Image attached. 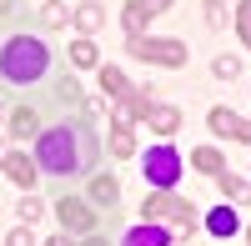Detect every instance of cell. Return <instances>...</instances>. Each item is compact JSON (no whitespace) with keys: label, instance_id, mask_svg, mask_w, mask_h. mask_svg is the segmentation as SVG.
Instances as JSON below:
<instances>
[{"label":"cell","instance_id":"obj_23","mask_svg":"<svg viewBox=\"0 0 251 246\" xmlns=\"http://www.w3.org/2000/svg\"><path fill=\"white\" fill-rule=\"evenodd\" d=\"M71 60H75V66H96V60H100V55H96V46H91V40H86V35H80V40H75V46H71Z\"/></svg>","mask_w":251,"mask_h":246},{"label":"cell","instance_id":"obj_9","mask_svg":"<svg viewBox=\"0 0 251 246\" xmlns=\"http://www.w3.org/2000/svg\"><path fill=\"white\" fill-rule=\"evenodd\" d=\"M35 171H40V166H30V156H20V151H10V156H5V176L15 181V186L35 191Z\"/></svg>","mask_w":251,"mask_h":246},{"label":"cell","instance_id":"obj_8","mask_svg":"<svg viewBox=\"0 0 251 246\" xmlns=\"http://www.w3.org/2000/svg\"><path fill=\"white\" fill-rule=\"evenodd\" d=\"M206 231H211V236H221V241H226V236H236V231H241L236 206H216L211 216H206Z\"/></svg>","mask_w":251,"mask_h":246},{"label":"cell","instance_id":"obj_10","mask_svg":"<svg viewBox=\"0 0 251 246\" xmlns=\"http://www.w3.org/2000/svg\"><path fill=\"white\" fill-rule=\"evenodd\" d=\"M146 121H151L156 136H176V131H181V111H176V106H151Z\"/></svg>","mask_w":251,"mask_h":246},{"label":"cell","instance_id":"obj_26","mask_svg":"<svg viewBox=\"0 0 251 246\" xmlns=\"http://www.w3.org/2000/svg\"><path fill=\"white\" fill-rule=\"evenodd\" d=\"M5 246H35V241H30V231H25V226H15V231L5 236Z\"/></svg>","mask_w":251,"mask_h":246},{"label":"cell","instance_id":"obj_12","mask_svg":"<svg viewBox=\"0 0 251 246\" xmlns=\"http://www.w3.org/2000/svg\"><path fill=\"white\" fill-rule=\"evenodd\" d=\"M146 20H151V5H146V0H126V10H121L126 35H141V30H146Z\"/></svg>","mask_w":251,"mask_h":246},{"label":"cell","instance_id":"obj_19","mask_svg":"<svg viewBox=\"0 0 251 246\" xmlns=\"http://www.w3.org/2000/svg\"><path fill=\"white\" fill-rule=\"evenodd\" d=\"M151 96H121V121H146Z\"/></svg>","mask_w":251,"mask_h":246},{"label":"cell","instance_id":"obj_29","mask_svg":"<svg viewBox=\"0 0 251 246\" xmlns=\"http://www.w3.org/2000/svg\"><path fill=\"white\" fill-rule=\"evenodd\" d=\"M5 15H10V0H0V20H5Z\"/></svg>","mask_w":251,"mask_h":246},{"label":"cell","instance_id":"obj_3","mask_svg":"<svg viewBox=\"0 0 251 246\" xmlns=\"http://www.w3.org/2000/svg\"><path fill=\"white\" fill-rule=\"evenodd\" d=\"M141 211H146V221H171L181 236L196 231V211H191V201H181V196H171V191H151Z\"/></svg>","mask_w":251,"mask_h":246},{"label":"cell","instance_id":"obj_18","mask_svg":"<svg viewBox=\"0 0 251 246\" xmlns=\"http://www.w3.org/2000/svg\"><path fill=\"white\" fill-rule=\"evenodd\" d=\"M35 126H40V121H35V111H30V106H20V111L10 116V136H15V141L35 136Z\"/></svg>","mask_w":251,"mask_h":246},{"label":"cell","instance_id":"obj_11","mask_svg":"<svg viewBox=\"0 0 251 246\" xmlns=\"http://www.w3.org/2000/svg\"><path fill=\"white\" fill-rule=\"evenodd\" d=\"M121 246H171V236H166L156 221H146V226H131V231H126Z\"/></svg>","mask_w":251,"mask_h":246},{"label":"cell","instance_id":"obj_5","mask_svg":"<svg viewBox=\"0 0 251 246\" xmlns=\"http://www.w3.org/2000/svg\"><path fill=\"white\" fill-rule=\"evenodd\" d=\"M146 181H151V191H171L176 181H181V156L171 146H156V151H146Z\"/></svg>","mask_w":251,"mask_h":246},{"label":"cell","instance_id":"obj_15","mask_svg":"<svg viewBox=\"0 0 251 246\" xmlns=\"http://www.w3.org/2000/svg\"><path fill=\"white\" fill-rule=\"evenodd\" d=\"M131 151H136L131 126H126V121H111V156H131Z\"/></svg>","mask_w":251,"mask_h":246},{"label":"cell","instance_id":"obj_27","mask_svg":"<svg viewBox=\"0 0 251 246\" xmlns=\"http://www.w3.org/2000/svg\"><path fill=\"white\" fill-rule=\"evenodd\" d=\"M146 5H151V15H156V10H171V0H146Z\"/></svg>","mask_w":251,"mask_h":246},{"label":"cell","instance_id":"obj_25","mask_svg":"<svg viewBox=\"0 0 251 246\" xmlns=\"http://www.w3.org/2000/svg\"><path fill=\"white\" fill-rule=\"evenodd\" d=\"M40 20H46V25H66V5H60V0H50V5L40 10Z\"/></svg>","mask_w":251,"mask_h":246},{"label":"cell","instance_id":"obj_4","mask_svg":"<svg viewBox=\"0 0 251 246\" xmlns=\"http://www.w3.org/2000/svg\"><path fill=\"white\" fill-rule=\"evenodd\" d=\"M126 50L146 66H166V71H181L186 66V46L181 40H146V35H131L126 40Z\"/></svg>","mask_w":251,"mask_h":246},{"label":"cell","instance_id":"obj_14","mask_svg":"<svg viewBox=\"0 0 251 246\" xmlns=\"http://www.w3.org/2000/svg\"><path fill=\"white\" fill-rule=\"evenodd\" d=\"M100 91H106L111 100H121V96H131V80H126L116 66H100Z\"/></svg>","mask_w":251,"mask_h":246},{"label":"cell","instance_id":"obj_1","mask_svg":"<svg viewBox=\"0 0 251 246\" xmlns=\"http://www.w3.org/2000/svg\"><path fill=\"white\" fill-rule=\"evenodd\" d=\"M46 71H50V46L40 35H15L0 46V75L10 86H35Z\"/></svg>","mask_w":251,"mask_h":246},{"label":"cell","instance_id":"obj_22","mask_svg":"<svg viewBox=\"0 0 251 246\" xmlns=\"http://www.w3.org/2000/svg\"><path fill=\"white\" fill-rule=\"evenodd\" d=\"M15 211H20V221H25V226H35V221H40V211H46V206H40V196H35V191H25V201H20Z\"/></svg>","mask_w":251,"mask_h":246},{"label":"cell","instance_id":"obj_31","mask_svg":"<svg viewBox=\"0 0 251 246\" xmlns=\"http://www.w3.org/2000/svg\"><path fill=\"white\" fill-rule=\"evenodd\" d=\"M246 241H251V226H246Z\"/></svg>","mask_w":251,"mask_h":246},{"label":"cell","instance_id":"obj_17","mask_svg":"<svg viewBox=\"0 0 251 246\" xmlns=\"http://www.w3.org/2000/svg\"><path fill=\"white\" fill-rule=\"evenodd\" d=\"M100 25H106V10H100V5H75V30H100Z\"/></svg>","mask_w":251,"mask_h":246},{"label":"cell","instance_id":"obj_30","mask_svg":"<svg viewBox=\"0 0 251 246\" xmlns=\"http://www.w3.org/2000/svg\"><path fill=\"white\" fill-rule=\"evenodd\" d=\"M86 246H111V241H100V236H91V241H86Z\"/></svg>","mask_w":251,"mask_h":246},{"label":"cell","instance_id":"obj_28","mask_svg":"<svg viewBox=\"0 0 251 246\" xmlns=\"http://www.w3.org/2000/svg\"><path fill=\"white\" fill-rule=\"evenodd\" d=\"M46 246H71V241H66V236H50V241H46Z\"/></svg>","mask_w":251,"mask_h":246},{"label":"cell","instance_id":"obj_32","mask_svg":"<svg viewBox=\"0 0 251 246\" xmlns=\"http://www.w3.org/2000/svg\"><path fill=\"white\" fill-rule=\"evenodd\" d=\"M216 5H221V0H216Z\"/></svg>","mask_w":251,"mask_h":246},{"label":"cell","instance_id":"obj_2","mask_svg":"<svg viewBox=\"0 0 251 246\" xmlns=\"http://www.w3.org/2000/svg\"><path fill=\"white\" fill-rule=\"evenodd\" d=\"M35 166L40 171H55V176H66V171H80V136L71 126H55L40 136V151H35Z\"/></svg>","mask_w":251,"mask_h":246},{"label":"cell","instance_id":"obj_24","mask_svg":"<svg viewBox=\"0 0 251 246\" xmlns=\"http://www.w3.org/2000/svg\"><path fill=\"white\" fill-rule=\"evenodd\" d=\"M236 30H241L246 46H251V0H241V5H236Z\"/></svg>","mask_w":251,"mask_h":246},{"label":"cell","instance_id":"obj_21","mask_svg":"<svg viewBox=\"0 0 251 246\" xmlns=\"http://www.w3.org/2000/svg\"><path fill=\"white\" fill-rule=\"evenodd\" d=\"M211 75H216V80H236V75H241V60H236V55H216V60H211Z\"/></svg>","mask_w":251,"mask_h":246},{"label":"cell","instance_id":"obj_13","mask_svg":"<svg viewBox=\"0 0 251 246\" xmlns=\"http://www.w3.org/2000/svg\"><path fill=\"white\" fill-rule=\"evenodd\" d=\"M91 201H96V206H116V201H121L116 176H96V181H91Z\"/></svg>","mask_w":251,"mask_h":246},{"label":"cell","instance_id":"obj_7","mask_svg":"<svg viewBox=\"0 0 251 246\" xmlns=\"http://www.w3.org/2000/svg\"><path fill=\"white\" fill-rule=\"evenodd\" d=\"M211 131L216 136H231V141H251V121H241V116H231L226 106H216L211 111Z\"/></svg>","mask_w":251,"mask_h":246},{"label":"cell","instance_id":"obj_6","mask_svg":"<svg viewBox=\"0 0 251 246\" xmlns=\"http://www.w3.org/2000/svg\"><path fill=\"white\" fill-rule=\"evenodd\" d=\"M55 216H60V226H66V231H91V226H96V211H91V201H75V196L55 201Z\"/></svg>","mask_w":251,"mask_h":246},{"label":"cell","instance_id":"obj_20","mask_svg":"<svg viewBox=\"0 0 251 246\" xmlns=\"http://www.w3.org/2000/svg\"><path fill=\"white\" fill-rule=\"evenodd\" d=\"M216 186L226 191V201H251V186H246L241 176H226V171H221V176H216Z\"/></svg>","mask_w":251,"mask_h":246},{"label":"cell","instance_id":"obj_16","mask_svg":"<svg viewBox=\"0 0 251 246\" xmlns=\"http://www.w3.org/2000/svg\"><path fill=\"white\" fill-rule=\"evenodd\" d=\"M191 166H196L201 176H221V166H226V161H221V151L201 146V151H191Z\"/></svg>","mask_w":251,"mask_h":246}]
</instances>
